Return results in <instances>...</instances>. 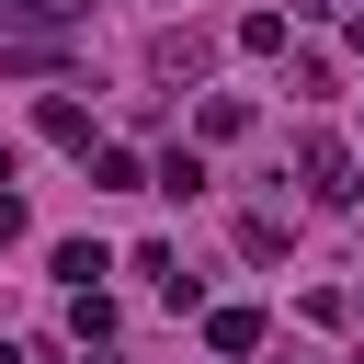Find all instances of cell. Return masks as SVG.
<instances>
[{
  "mask_svg": "<svg viewBox=\"0 0 364 364\" xmlns=\"http://www.w3.org/2000/svg\"><path fill=\"white\" fill-rule=\"evenodd\" d=\"M296 171H307L318 205H353V148H341V136H296Z\"/></svg>",
  "mask_w": 364,
  "mask_h": 364,
  "instance_id": "6da1fadb",
  "label": "cell"
},
{
  "mask_svg": "<svg viewBox=\"0 0 364 364\" xmlns=\"http://www.w3.org/2000/svg\"><path fill=\"white\" fill-rule=\"evenodd\" d=\"M91 0H0V34H57V23H80Z\"/></svg>",
  "mask_w": 364,
  "mask_h": 364,
  "instance_id": "7a4b0ae2",
  "label": "cell"
},
{
  "mask_svg": "<svg viewBox=\"0 0 364 364\" xmlns=\"http://www.w3.org/2000/svg\"><path fill=\"white\" fill-rule=\"evenodd\" d=\"M205 341H216L228 364H239V353H262V307H216V318H205Z\"/></svg>",
  "mask_w": 364,
  "mask_h": 364,
  "instance_id": "3957f363",
  "label": "cell"
},
{
  "mask_svg": "<svg viewBox=\"0 0 364 364\" xmlns=\"http://www.w3.org/2000/svg\"><path fill=\"white\" fill-rule=\"evenodd\" d=\"M34 125H46V136H57V148H80V159H91V114H80V102H68V91H46V114H34Z\"/></svg>",
  "mask_w": 364,
  "mask_h": 364,
  "instance_id": "277c9868",
  "label": "cell"
},
{
  "mask_svg": "<svg viewBox=\"0 0 364 364\" xmlns=\"http://www.w3.org/2000/svg\"><path fill=\"white\" fill-rule=\"evenodd\" d=\"M159 193H171V205H193V193H205V159H193V148H171V159H159Z\"/></svg>",
  "mask_w": 364,
  "mask_h": 364,
  "instance_id": "5b68a950",
  "label": "cell"
},
{
  "mask_svg": "<svg viewBox=\"0 0 364 364\" xmlns=\"http://www.w3.org/2000/svg\"><path fill=\"white\" fill-rule=\"evenodd\" d=\"M68 330H80V341H114V307H102V284H80V296H68Z\"/></svg>",
  "mask_w": 364,
  "mask_h": 364,
  "instance_id": "8992f818",
  "label": "cell"
},
{
  "mask_svg": "<svg viewBox=\"0 0 364 364\" xmlns=\"http://www.w3.org/2000/svg\"><path fill=\"white\" fill-rule=\"evenodd\" d=\"M159 80H205V34H171L159 46Z\"/></svg>",
  "mask_w": 364,
  "mask_h": 364,
  "instance_id": "52a82bcc",
  "label": "cell"
},
{
  "mask_svg": "<svg viewBox=\"0 0 364 364\" xmlns=\"http://www.w3.org/2000/svg\"><path fill=\"white\" fill-rule=\"evenodd\" d=\"M57 273H68V284H102L114 262H102V239H68V250H57Z\"/></svg>",
  "mask_w": 364,
  "mask_h": 364,
  "instance_id": "ba28073f",
  "label": "cell"
},
{
  "mask_svg": "<svg viewBox=\"0 0 364 364\" xmlns=\"http://www.w3.org/2000/svg\"><path fill=\"white\" fill-rule=\"evenodd\" d=\"M11 239H23V193L0 182V250H11Z\"/></svg>",
  "mask_w": 364,
  "mask_h": 364,
  "instance_id": "9c48e42d",
  "label": "cell"
},
{
  "mask_svg": "<svg viewBox=\"0 0 364 364\" xmlns=\"http://www.w3.org/2000/svg\"><path fill=\"white\" fill-rule=\"evenodd\" d=\"M353 57H364V0H353Z\"/></svg>",
  "mask_w": 364,
  "mask_h": 364,
  "instance_id": "30bf717a",
  "label": "cell"
},
{
  "mask_svg": "<svg viewBox=\"0 0 364 364\" xmlns=\"http://www.w3.org/2000/svg\"><path fill=\"white\" fill-rule=\"evenodd\" d=\"M0 364H23V353H11V341H0Z\"/></svg>",
  "mask_w": 364,
  "mask_h": 364,
  "instance_id": "8fae6325",
  "label": "cell"
}]
</instances>
